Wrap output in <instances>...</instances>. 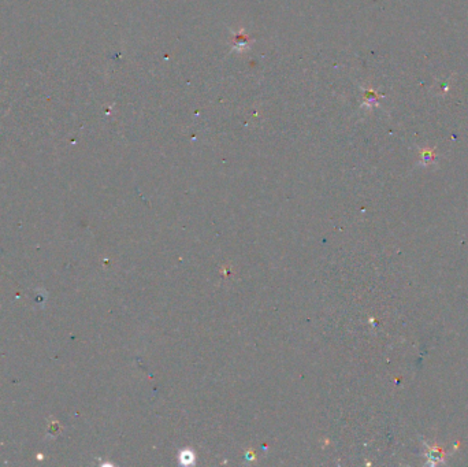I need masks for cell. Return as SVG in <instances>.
Instances as JSON below:
<instances>
[{
	"label": "cell",
	"instance_id": "obj_1",
	"mask_svg": "<svg viewBox=\"0 0 468 467\" xmlns=\"http://www.w3.org/2000/svg\"><path fill=\"white\" fill-rule=\"evenodd\" d=\"M420 156H422V163L424 164L430 163V162L434 160V154H432V151H428V149H423Z\"/></svg>",
	"mask_w": 468,
	"mask_h": 467
}]
</instances>
